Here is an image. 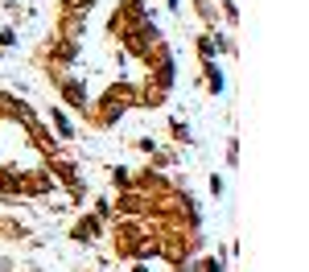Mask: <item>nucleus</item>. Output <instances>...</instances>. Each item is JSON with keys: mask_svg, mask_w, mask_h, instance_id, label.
Instances as JSON below:
<instances>
[{"mask_svg": "<svg viewBox=\"0 0 309 272\" xmlns=\"http://www.w3.org/2000/svg\"><path fill=\"white\" fill-rule=\"evenodd\" d=\"M95 235V219H87V223H78V239H91Z\"/></svg>", "mask_w": 309, "mask_h": 272, "instance_id": "obj_1", "label": "nucleus"}]
</instances>
